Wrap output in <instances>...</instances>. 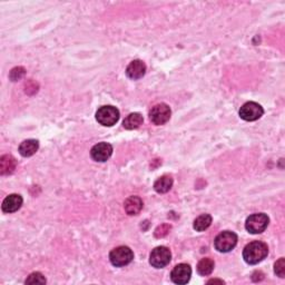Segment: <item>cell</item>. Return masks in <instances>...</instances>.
<instances>
[{
  "instance_id": "obj_1",
  "label": "cell",
  "mask_w": 285,
  "mask_h": 285,
  "mask_svg": "<svg viewBox=\"0 0 285 285\" xmlns=\"http://www.w3.org/2000/svg\"><path fill=\"white\" fill-rule=\"evenodd\" d=\"M269 254L268 244L261 241L248 243L243 250V259L247 264L255 265L263 261Z\"/></svg>"
},
{
  "instance_id": "obj_2",
  "label": "cell",
  "mask_w": 285,
  "mask_h": 285,
  "mask_svg": "<svg viewBox=\"0 0 285 285\" xmlns=\"http://www.w3.org/2000/svg\"><path fill=\"white\" fill-rule=\"evenodd\" d=\"M237 244V235L230 230L220 233L214 239V246L221 253H228L233 250Z\"/></svg>"
},
{
  "instance_id": "obj_3",
  "label": "cell",
  "mask_w": 285,
  "mask_h": 285,
  "mask_svg": "<svg viewBox=\"0 0 285 285\" xmlns=\"http://www.w3.org/2000/svg\"><path fill=\"white\" fill-rule=\"evenodd\" d=\"M119 111L114 106H103L96 113V119L101 125L112 127L119 119Z\"/></svg>"
},
{
  "instance_id": "obj_4",
  "label": "cell",
  "mask_w": 285,
  "mask_h": 285,
  "mask_svg": "<svg viewBox=\"0 0 285 285\" xmlns=\"http://www.w3.org/2000/svg\"><path fill=\"white\" fill-rule=\"evenodd\" d=\"M270 223L269 216L264 213H256L247 217L245 228L251 234L263 233Z\"/></svg>"
},
{
  "instance_id": "obj_5",
  "label": "cell",
  "mask_w": 285,
  "mask_h": 285,
  "mask_svg": "<svg viewBox=\"0 0 285 285\" xmlns=\"http://www.w3.org/2000/svg\"><path fill=\"white\" fill-rule=\"evenodd\" d=\"M134 259V253L128 246H118L114 248L110 254L111 263L116 268L128 265Z\"/></svg>"
},
{
  "instance_id": "obj_6",
  "label": "cell",
  "mask_w": 285,
  "mask_h": 285,
  "mask_svg": "<svg viewBox=\"0 0 285 285\" xmlns=\"http://www.w3.org/2000/svg\"><path fill=\"white\" fill-rule=\"evenodd\" d=\"M171 260V253L169 247L158 246L152 251L149 255V263L155 269H163L170 264Z\"/></svg>"
},
{
  "instance_id": "obj_7",
  "label": "cell",
  "mask_w": 285,
  "mask_h": 285,
  "mask_svg": "<svg viewBox=\"0 0 285 285\" xmlns=\"http://www.w3.org/2000/svg\"><path fill=\"white\" fill-rule=\"evenodd\" d=\"M171 115V111L167 104L161 103L152 107L149 112V119L155 125H164L170 120Z\"/></svg>"
},
{
  "instance_id": "obj_8",
  "label": "cell",
  "mask_w": 285,
  "mask_h": 285,
  "mask_svg": "<svg viewBox=\"0 0 285 285\" xmlns=\"http://www.w3.org/2000/svg\"><path fill=\"white\" fill-rule=\"evenodd\" d=\"M263 114V107L255 102L245 103L241 107V110H239V117L246 121H254L260 119Z\"/></svg>"
},
{
  "instance_id": "obj_9",
  "label": "cell",
  "mask_w": 285,
  "mask_h": 285,
  "mask_svg": "<svg viewBox=\"0 0 285 285\" xmlns=\"http://www.w3.org/2000/svg\"><path fill=\"white\" fill-rule=\"evenodd\" d=\"M192 277V269L188 264L180 263L176 265L171 273V280L175 284L183 285L188 283Z\"/></svg>"
},
{
  "instance_id": "obj_10",
  "label": "cell",
  "mask_w": 285,
  "mask_h": 285,
  "mask_svg": "<svg viewBox=\"0 0 285 285\" xmlns=\"http://www.w3.org/2000/svg\"><path fill=\"white\" fill-rule=\"evenodd\" d=\"M113 154V146L108 143H98L90 149V156L96 162H106Z\"/></svg>"
},
{
  "instance_id": "obj_11",
  "label": "cell",
  "mask_w": 285,
  "mask_h": 285,
  "mask_svg": "<svg viewBox=\"0 0 285 285\" xmlns=\"http://www.w3.org/2000/svg\"><path fill=\"white\" fill-rule=\"evenodd\" d=\"M22 205V197L19 194H10V195L4 198L1 205L3 213H15L20 209Z\"/></svg>"
},
{
  "instance_id": "obj_12",
  "label": "cell",
  "mask_w": 285,
  "mask_h": 285,
  "mask_svg": "<svg viewBox=\"0 0 285 285\" xmlns=\"http://www.w3.org/2000/svg\"><path fill=\"white\" fill-rule=\"evenodd\" d=\"M145 72H146V65H145L144 61L139 60V59L133 60L127 66V68H126V75H127V77H129V78L133 80H137L139 78H142V77L145 75Z\"/></svg>"
},
{
  "instance_id": "obj_13",
  "label": "cell",
  "mask_w": 285,
  "mask_h": 285,
  "mask_svg": "<svg viewBox=\"0 0 285 285\" xmlns=\"http://www.w3.org/2000/svg\"><path fill=\"white\" fill-rule=\"evenodd\" d=\"M143 201L138 196H130L124 203L125 212L128 215H137L143 210Z\"/></svg>"
},
{
  "instance_id": "obj_14",
  "label": "cell",
  "mask_w": 285,
  "mask_h": 285,
  "mask_svg": "<svg viewBox=\"0 0 285 285\" xmlns=\"http://www.w3.org/2000/svg\"><path fill=\"white\" fill-rule=\"evenodd\" d=\"M17 162L11 155H3L0 158V174L10 175L16 170Z\"/></svg>"
},
{
  "instance_id": "obj_15",
  "label": "cell",
  "mask_w": 285,
  "mask_h": 285,
  "mask_svg": "<svg viewBox=\"0 0 285 285\" xmlns=\"http://www.w3.org/2000/svg\"><path fill=\"white\" fill-rule=\"evenodd\" d=\"M39 148V142L36 139H27L19 145V153L21 156L30 157L33 156Z\"/></svg>"
},
{
  "instance_id": "obj_16",
  "label": "cell",
  "mask_w": 285,
  "mask_h": 285,
  "mask_svg": "<svg viewBox=\"0 0 285 285\" xmlns=\"http://www.w3.org/2000/svg\"><path fill=\"white\" fill-rule=\"evenodd\" d=\"M173 186V178L170 175H163L154 183V189L160 194H165Z\"/></svg>"
},
{
  "instance_id": "obj_17",
  "label": "cell",
  "mask_w": 285,
  "mask_h": 285,
  "mask_svg": "<svg viewBox=\"0 0 285 285\" xmlns=\"http://www.w3.org/2000/svg\"><path fill=\"white\" fill-rule=\"evenodd\" d=\"M144 118L142 114H139V113H132V114H129L123 121V126L126 129H136L138 127H141V125L143 124Z\"/></svg>"
},
{
  "instance_id": "obj_18",
  "label": "cell",
  "mask_w": 285,
  "mask_h": 285,
  "mask_svg": "<svg viewBox=\"0 0 285 285\" xmlns=\"http://www.w3.org/2000/svg\"><path fill=\"white\" fill-rule=\"evenodd\" d=\"M215 263L214 261L210 259V257H205V259H202L197 264V273L202 275V277H207L210 275L214 270Z\"/></svg>"
},
{
  "instance_id": "obj_19",
  "label": "cell",
  "mask_w": 285,
  "mask_h": 285,
  "mask_svg": "<svg viewBox=\"0 0 285 285\" xmlns=\"http://www.w3.org/2000/svg\"><path fill=\"white\" fill-rule=\"evenodd\" d=\"M212 221H213V219L210 214H202L194 221V229H196L197 232H203V230L210 228Z\"/></svg>"
},
{
  "instance_id": "obj_20",
  "label": "cell",
  "mask_w": 285,
  "mask_h": 285,
  "mask_svg": "<svg viewBox=\"0 0 285 285\" xmlns=\"http://www.w3.org/2000/svg\"><path fill=\"white\" fill-rule=\"evenodd\" d=\"M46 283V279L44 275L39 272L31 273L28 279L26 280V284H45Z\"/></svg>"
},
{
  "instance_id": "obj_21",
  "label": "cell",
  "mask_w": 285,
  "mask_h": 285,
  "mask_svg": "<svg viewBox=\"0 0 285 285\" xmlns=\"http://www.w3.org/2000/svg\"><path fill=\"white\" fill-rule=\"evenodd\" d=\"M274 272L280 278L285 277V260L283 257H281V259L277 261V263L274 264Z\"/></svg>"
},
{
  "instance_id": "obj_22",
  "label": "cell",
  "mask_w": 285,
  "mask_h": 285,
  "mask_svg": "<svg viewBox=\"0 0 285 285\" xmlns=\"http://www.w3.org/2000/svg\"><path fill=\"white\" fill-rule=\"evenodd\" d=\"M24 76H25V69L22 68V67H16V68H13V69L10 71V75H9V77H10V79H11L12 81L19 80V79H21Z\"/></svg>"
},
{
  "instance_id": "obj_23",
  "label": "cell",
  "mask_w": 285,
  "mask_h": 285,
  "mask_svg": "<svg viewBox=\"0 0 285 285\" xmlns=\"http://www.w3.org/2000/svg\"><path fill=\"white\" fill-rule=\"evenodd\" d=\"M170 230H171V225L170 224H162L161 226H158V228H156L155 236L157 238L164 237V236H166L167 234L170 233Z\"/></svg>"
},
{
  "instance_id": "obj_24",
  "label": "cell",
  "mask_w": 285,
  "mask_h": 285,
  "mask_svg": "<svg viewBox=\"0 0 285 285\" xmlns=\"http://www.w3.org/2000/svg\"><path fill=\"white\" fill-rule=\"evenodd\" d=\"M212 283H221V284H224V281H222V280H210L207 284H212Z\"/></svg>"
}]
</instances>
